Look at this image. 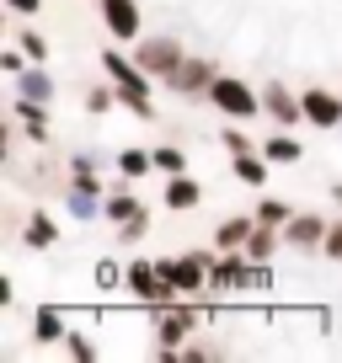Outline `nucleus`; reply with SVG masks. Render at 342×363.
Instances as JSON below:
<instances>
[{
  "label": "nucleus",
  "mask_w": 342,
  "mask_h": 363,
  "mask_svg": "<svg viewBox=\"0 0 342 363\" xmlns=\"http://www.w3.org/2000/svg\"><path fill=\"white\" fill-rule=\"evenodd\" d=\"M102 65H107V75L118 80V102H128L134 107V118H155V107H150V80H145V69L139 65H128L118 48H107L102 54Z\"/></svg>",
  "instance_id": "nucleus-1"
},
{
  "label": "nucleus",
  "mask_w": 342,
  "mask_h": 363,
  "mask_svg": "<svg viewBox=\"0 0 342 363\" xmlns=\"http://www.w3.org/2000/svg\"><path fill=\"white\" fill-rule=\"evenodd\" d=\"M209 102H214L225 118H257L263 96H257V91H251L241 75H214V86H209Z\"/></svg>",
  "instance_id": "nucleus-2"
},
{
  "label": "nucleus",
  "mask_w": 342,
  "mask_h": 363,
  "mask_svg": "<svg viewBox=\"0 0 342 363\" xmlns=\"http://www.w3.org/2000/svg\"><path fill=\"white\" fill-rule=\"evenodd\" d=\"M182 59H187V54H182V43H177V38H139V43H134V65L145 69V75L171 80Z\"/></svg>",
  "instance_id": "nucleus-3"
},
{
  "label": "nucleus",
  "mask_w": 342,
  "mask_h": 363,
  "mask_svg": "<svg viewBox=\"0 0 342 363\" xmlns=\"http://www.w3.org/2000/svg\"><path fill=\"white\" fill-rule=\"evenodd\" d=\"M155 267H160V278H166L177 294H204V289H209V257H204V251H193V257H177V262L160 257Z\"/></svg>",
  "instance_id": "nucleus-4"
},
{
  "label": "nucleus",
  "mask_w": 342,
  "mask_h": 363,
  "mask_svg": "<svg viewBox=\"0 0 342 363\" xmlns=\"http://www.w3.org/2000/svg\"><path fill=\"white\" fill-rule=\"evenodd\" d=\"M198 310L193 305H182V299H177V305H166V310H155V337H160V358H177V342L187 337V331L198 326Z\"/></svg>",
  "instance_id": "nucleus-5"
},
{
  "label": "nucleus",
  "mask_w": 342,
  "mask_h": 363,
  "mask_svg": "<svg viewBox=\"0 0 342 363\" xmlns=\"http://www.w3.org/2000/svg\"><path fill=\"white\" fill-rule=\"evenodd\" d=\"M102 27L118 43H134L139 38V0H102Z\"/></svg>",
  "instance_id": "nucleus-6"
},
{
  "label": "nucleus",
  "mask_w": 342,
  "mask_h": 363,
  "mask_svg": "<svg viewBox=\"0 0 342 363\" xmlns=\"http://www.w3.org/2000/svg\"><path fill=\"white\" fill-rule=\"evenodd\" d=\"M166 86L182 91V96H209V86H214V65H209V59H182Z\"/></svg>",
  "instance_id": "nucleus-7"
},
{
  "label": "nucleus",
  "mask_w": 342,
  "mask_h": 363,
  "mask_svg": "<svg viewBox=\"0 0 342 363\" xmlns=\"http://www.w3.org/2000/svg\"><path fill=\"white\" fill-rule=\"evenodd\" d=\"M263 107L273 113V123H278V128H294L299 118H305V102H294V96H289L284 80H273V86L263 91Z\"/></svg>",
  "instance_id": "nucleus-8"
},
{
  "label": "nucleus",
  "mask_w": 342,
  "mask_h": 363,
  "mask_svg": "<svg viewBox=\"0 0 342 363\" xmlns=\"http://www.w3.org/2000/svg\"><path fill=\"white\" fill-rule=\"evenodd\" d=\"M299 102H305V118L316 128H337L342 123V96H331V91H305Z\"/></svg>",
  "instance_id": "nucleus-9"
},
{
  "label": "nucleus",
  "mask_w": 342,
  "mask_h": 363,
  "mask_svg": "<svg viewBox=\"0 0 342 363\" xmlns=\"http://www.w3.org/2000/svg\"><path fill=\"white\" fill-rule=\"evenodd\" d=\"M204 203V187H198L193 177H166V208H177V214H187V208H198Z\"/></svg>",
  "instance_id": "nucleus-10"
},
{
  "label": "nucleus",
  "mask_w": 342,
  "mask_h": 363,
  "mask_svg": "<svg viewBox=\"0 0 342 363\" xmlns=\"http://www.w3.org/2000/svg\"><path fill=\"white\" fill-rule=\"evenodd\" d=\"M326 230L331 225H321L316 214H294L289 219V246H326Z\"/></svg>",
  "instance_id": "nucleus-11"
},
{
  "label": "nucleus",
  "mask_w": 342,
  "mask_h": 363,
  "mask_svg": "<svg viewBox=\"0 0 342 363\" xmlns=\"http://www.w3.org/2000/svg\"><path fill=\"white\" fill-rule=\"evenodd\" d=\"M278 251V235H273V225H263V219H257V230H251L246 235V246H241V257H251V262H267Z\"/></svg>",
  "instance_id": "nucleus-12"
},
{
  "label": "nucleus",
  "mask_w": 342,
  "mask_h": 363,
  "mask_svg": "<svg viewBox=\"0 0 342 363\" xmlns=\"http://www.w3.org/2000/svg\"><path fill=\"white\" fill-rule=\"evenodd\" d=\"M33 337H38V342H59V337H65V315H59L54 305H38V315H33Z\"/></svg>",
  "instance_id": "nucleus-13"
},
{
  "label": "nucleus",
  "mask_w": 342,
  "mask_h": 363,
  "mask_svg": "<svg viewBox=\"0 0 342 363\" xmlns=\"http://www.w3.org/2000/svg\"><path fill=\"white\" fill-rule=\"evenodd\" d=\"M251 230H257V219H225L214 240H219L225 251H241V246H246V235H251Z\"/></svg>",
  "instance_id": "nucleus-14"
},
{
  "label": "nucleus",
  "mask_w": 342,
  "mask_h": 363,
  "mask_svg": "<svg viewBox=\"0 0 342 363\" xmlns=\"http://www.w3.org/2000/svg\"><path fill=\"white\" fill-rule=\"evenodd\" d=\"M263 155H267V160H278V166H294V160H305V150H299L289 134H273V139L263 145Z\"/></svg>",
  "instance_id": "nucleus-15"
},
{
  "label": "nucleus",
  "mask_w": 342,
  "mask_h": 363,
  "mask_svg": "<svg viewBox=\"0 0 342 363\" xmlns=\"http://www.w3.org/2000/svg\"><path fill=\"white\" fill-rule=\"evenodd\" d=\"M43 107H48V102H33V96H22V102H16V118H22V123H27V134H33V139H48Z\"/></svg>",
  "instance_id": "nucleus-16"
},
{
  "label": "nucleus",
  "mask_w": 342,
  "mask_h": 363,
  "mask_svg": "<svg viewBox=\"0 0 342 363\" xmlns=\"http://www.w3.org/2000/svg\"><path fill=\"white\" fill-rule=\"evenodd\" d=\"M22 96H33V102H54V80H48L43 69H22Z\"/></svg>",
  "instance_id": "nucleus-17"
},
{
  "label": "nucleus",
  "mask_w": 342,
  "mask_h": 363,
  "mask_svg": "<svg viewBox=\"0 0 342 363\" xmlns=\"http://www.w3.org/2000/svg\"><path fill=\"white\" fill-rule=\"evenodd\" d=\"M54 240H59V230H54V219H48V214H33V219H27V246L43 251V246H54Z\"/></svg>",
  "instance_id": "nucleus-18"
},
{
  "label": "nucleus",
  "mask_w": 342,
  "mask_h": 363,
  "mask_svg": "<svg viewBox=\"0 0 342 363\" xmlns=\"http://www.w3.org/2000/svg\"><path fill=\"white\" fill-rule=\"evenodd\" d=\"M236 177L241 182H251V187H263L267 182V166L257 160V150H246V155H236Z\"/></svg>",
  "instance_id": "nucleus-19"
},
{
  "label": "nucleus",
  "mask_w": 342,
  "mask_h": 363,
  "mask_svg": "<svg viewBox=\"0 0 342 363\" xmlns=\"http://www.w3.org/2000/svg\"><path fill=\"white\" fill-rule=\"evenodd\" d=\"M96 203H102V198H96L92 187H75V193H70V214H75V219H96V214H102Z\"/></svg>",
  "instance_id": "nucleus-20"
},
{
  "label": "nucleus",
  "mask_w": 342,
  "mask_h": 363,
  "mask_svg": "<svg viewBox=\"0 0 342 363\" xmlns=\"http://www.w3.org/2000/svg\"><path fill=\"white\" fill-rule=\"evenodd\" d=\"M155 171H166V177H182V171H187V155H182L177 145H160V150H155Z\"/></svg>",
  "instance_id": "nucleus-21"
},
{
  "label": "nucleus",
  "mask_w": 342,
  "mask_h": 363,
  "mask_svg": "<svg viewBox=\"0 0 342 363\" xmlns=\"http://www.w3.org/2000/svg\"><path fill=\"white\" fill-rule=\"evenodd\" d=\"M150 166H155V155H145V150H123V155H118V171H123V177H145Z\"/></svg>",
  "instance_id": "nucleus-22"
},
{
  "label": "nucleus",
  "mask_w": 342,
  "mask_h": 363,
  "mask_svg": "<svg viewBox=\"0 0 342 363\" xmlns=\"http://www.w3.org/2000/svg\"><path fill=\"white\" fill-rule=\"evenodd\" d=\"M257 219H263V225H289V219H294V214H289V203H284V198H263V208H257Z\"/></svg>",
  "instance_id": "nucleus-23"
},
{
  "label": "nucleus",
  "mask_w": 342,
  "mask_h": 363,
  "mask_svg": "<svg viewBox=\"0 0 342 363\" xmlns=\"http://www.w3.org/2000/svg\"><path fill=\"white\" fill-rule=\"evenodd\" d=\"M22 54L33 59V65H48V38H38V33H22Z\"/></svg>",
  "instance_id": "nucleus-24"
},
{
  "label": "nucleus",
  "mask_w": 342,
  "mask_h": 363,
  "mask_svg": "<svg viewBox=\"0 0 342 363\" xmlns=\"http://www.w3.org/2000/svg\"><path fill=\"white\" fill-rule=\"evenodd\" d=\"M102 214L123 225V219H134V214H139V203H134V198H107V208H102Z\"/></svg>",
  "instance_id": "nucleus-25"
},
{
  "label": "nucleus",
  "mask_w": 342,
  "mask_h": 363,
  "mask_svg": "<svg viewBox=\"0 0 342 363\" xmlns=\"http://www.w3.org/2000/svg\"><path fill=\"white\" fill-rule=\"evenodd\" d=\"M86 107H92V113H107V107H113V91H107V86H92V91H86Z\"/></svg>",
  "instance_id": "nucleus-26"
},
{
  "label": "nucleus",
  "mask_w": 342,
  "mask_h": 363,
  "mask_svg": "<svg viewBox=\"0 0 342 363\" xmlns=\"http://www.w3.org/2000/svg\"><path fill=\"white\" fill-rule=\"evenodd\" d=\"M96 284H102V289H118V284H123V272H118V262H102V267H96Z\"/></svg>",
  "instance_id": "nucleus-27"
},
{
  "label": "nucleus",
  "mask_w": 342,
  "mask_h": 363,
  "mask_svg": "<svg viewBox=\"0 0 342 363\" xmlns=\"http://www.w3.org/2000/svg\"><path fill=\"white\" fill-rule=\"evenodd\" d=\"M0 69H6V75H22V69H27V54H16V48H6V54H0Z\"/></svg>",
  "instance_id": "nucleus-28"
},
{
  "label": "nucleus",
  "mask_w": 342,
  "mask_h": 363,
  "mask_svg": "<svg viewBox=\"0 0 342 363\" xmlns=\"http://www.w3.org/2000/svg\"><path fill=\"white\" fill-rule=\"evenodd\" d=\"M65 347H70V358H96L92 337H65Z\"/></svg>",
  "instance_id": "nucleus-29"
},
{
  "label": "nucleus",
  "mask_w": 342,
  "mask_h": 363,
  "mask_svg": "<svg viewBox=\"0 0 342 363\" xmlns=\"http://www.w3.org/2000/svg\"><path fill=\"white\" fill-rule=\"evenodd\" d=\"M219 139H225V150H230V155H246V150H251V139H246V134H236V128H225Z\"/></svg>",
  "instance_id": "nucleus-30"
},
{
  "label": "nucleus",
  "mask_w": 342,
  "mask_h": 363,
  "mask_svg": "<svg viewBox=\"0 0 342 363\" xmlns=\"http://www.w3.org/2000/svg\"><path fill=\"white\" fill-rule=\"evenodd\" d=\"M321 251H326L331 262H342V225H331V230H326V246H321Z\"/></svg>",
  "instance_id": "nucleus-31"
},
{
  "label": "nucleus",
  "mask_w": 342,
  "mask_h": 363,
  "mask_svg": "<svg viewBox=\"0 0 342 363\" xmlns=\"http://www.w3.org/2000/svg\"><path fill=\"white\" fill-rule=\"evenodd\" d=\"M16 16H33V11H43V0H6Z\"/></svg>",
  "instance_id": "nucleus-32"
},
{
  "label": "nucleus",
  "mask_w": 342,
  "mask_h": 363,
  "mask_svg": "<svg viewBox=\"0 0 342 363\" xmlns=\"http://www.w3.org/2000/svg\"><path fill=\"white\" fill-rule=\"evenodd\" d=\"M337 203H342V182H337Z\"/></svg>",
  "instance_id": "nucleus-33"
}]
</instances>
